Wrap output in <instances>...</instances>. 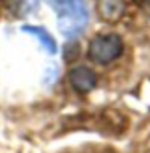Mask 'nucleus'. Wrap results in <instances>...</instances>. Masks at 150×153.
<instances>
[{
    "instance_id": "5",
    "label": "nucleus",
    "mask_w": 150,
    "mask_h": 153,
    "mask_svg": "<svg viewBox=\"0 0 150 153\" xmlns=\"http://www.w3.org/2000/svg\"><path fill=\"white\" fill-rule=\"evenodd\" d=\"M21 31L26 32V34L34 36L36 39H39V44L42 45V48L49 53V55H55V53H57V42L53 40V37L50 36L44 27H39V26H23Z\"/></svg>"
},
{
    "instance_id": "7",
    "label": "nucleus",
    "mask_w": 150,
    "mask_h": 153,
    "mask_svg": "<svg viewBox=\"0 0 150 153\" xmlns=\"http://www.w3.org/2000/svg\"><path fill=\"white\" fill-rule=\"evenodd\" d=\"M145 2H149V3H150V0H145Z\"/></svg>"
},
{
    "instance_id": "2",
    "label": "nucleus",
    "mask_w": 150,
    "mask_h": 153,
    "mask_svg": "<svg viewBox=\"0 0 150 153\" xmlns=\"http://www.w3.org/2000/svg\"><path fill=\"white\" fill-rule=\"evenodd\" d=\"M124 50L123 39L118 34H102L92 39L89 45V58L99 65H108L121 56Z\"/></svg>"
},
{
    "instance_id": "1",
    "label": "nucleus",
    "mask_w": 150,
    "mask_h": 153,
    "mask_svg": "<svg viewBox=\"0 0 150 153\" xmlns=\"http://www.w3.org/2000/svg\"><path fill=\"white\" fill-rule=\"evenodd\" d=\"M55 10L60 32L68 39L84 32L89 23V8L86 0H47Z\"/></svg>"
},
{
    "instance_id": "4",
    "label": "nucleus",
    "mask_w": 150,
    "mask_h": 153,
    "mask_svg": "<svg viewBox=\"0 0 150 153\" xmlns=\"http://www.w3.org/2000/svg\"><path fill=\"white\" fill-rule=\"evenodd\" d=\"M126 7H128L126 0H99L97 2L100 18L108 23L119 21L124 16Z\"/></svg>"
},
{
    "instance_id": "3",
    "label": "nucleus",
    "mask_w": 150,
    "mask_h": 153,
    "mask_svg": "<svg viewBox=\"0 0 150 153\" xmlns=\"http://www.w3.org/2000/svg\"><path fill=\"white\" fill-rule=\"evenodd\" d=\"M69 77V84L71 87L79 94H87L90 92L95 84H97V76L90 68H86V66H78V68H73L68 74Z\"/></svg>"
},
{
    "instance_id": "6",
    "label": "nucleus",
    "mask_w": 150,
    "mask_h": 153,
    "mask_svg": "<svg viewBox=\"0 0 150 153\" xmlns=\"http://www.w3.org/2000/svg\"><path fill=\"white\" fill-rule=\"evenodd\" d=\"M37 8H39V2L37 0H16L15 13L19 16H28L37 11Z\"/></svg>"
}]
</instances>
